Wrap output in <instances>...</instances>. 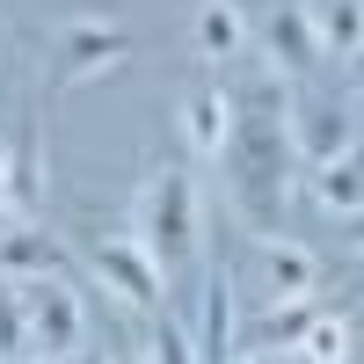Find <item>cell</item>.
Returning <instances> with one entry per match:
<instances>
[{"mask_svg": "<svg viewBox=\"0 0 364 364\" xmlns=\"http://www.w3.org/2000/svg\"><path fill=\"white\" fill-rule=\"evenodd\" d=\"M226 182H233V211L240 226L255 233H277L284 204H291V95L284 80L269 73L262 87L233 95V132H226Z\"/></svg>", "mask_w": 364, "mask_h": 364, "instance_id": "cell-1", "label": "cell"}, {"mask_svg": "<svg viewBox=\"0 0 364 364\" xmlns=\"http://www.w3.org/2000/svg\"><path fill=\"white\" fill-rule=\"evenodd\" d=\"M132 240L154 255L161 277H175V269L197 262V240H204V233H197V182L182 175V168H161V175L139 190V226H132Z\"/></svg>", "mask_w": 364, "mask_h": 364, "instance_id": "cell-2", "label": "cell"}, {"mask_svg": "<svg viewBox=\"0 0 364 364\" xmlns=\"http://www.w3.org/2000/svg\"><path fill=\"white\" fill-rule=\"evenodd\" d=\"M15 284V306L29 328V357H73L87 336V314H80V291L66 277H8Z\"/></svg>", "mask_w": 364, "mask_h": 364, "instance_id": "cell-3", "label": "cell"}, {"mask_svg": "<svg viewBox=\"0 0 364 364\" xmlns=\"http://www.w3.org/2000/svg\"><path fill=\"white\" fill-rule=\"evenodd\" d=\"M95 277H102V291L124 299L132 314H154L168 299V277L154 269V255H146L139 240H102V248H95Z\"/></svg>", "mask_w": 364, "mask_h": 364, "instance_id": "cell-4", "label": "cell"}, {"mask_svg": "<svg viewBox=\"0 0 364 364\" xmlns=\"http://www.w3.org/2000/svg\"><path fill=\"white\" fill-rule=\"evenodd\" d=\"M262 51H269V73L277 80H299L321 66V37H314V15L299 8V0H284V8L262 15Z\"/></svg>", "mask_w": 364, "mask_h": 364, "instance_id": "cell-5", "label": "cell"}, {"mask_svg": "<svg viewBox=\"0 0 364 364\" xmlns=\"http://www.w3.org/2000/svg\"><path fill=\"white\" fill-rule=\"evenodd\" d=\"M124 51H132V29L124 22H66V29H58V66H66V80L102 73Z\"/></svg>", "mask_w": 364, "mask_h": 364, "instance_id": "cell-6", "label": "cell"}, {"mask_svg": "<svg viewBox=\"0 0 364 364\" xmlns=\"http://www.w3.org/2000/svg\"><path fill=\"white\" fill-rule=\"evenodd\" d=\"M357 154V117L350 109H314V117H291V161L328 168V161H350Z\"/></svg>", "mask_w": 364, "mask_h": 364, "instance_id": "cell-7", "label": "cell"}, {"mask_svg": "<svg viewBox=\"0 0 364 364\" xmlns=\"http://www.w3.org/2000/svg\"><path fill=\"white\" fill-rule=\"evenodd\" d=\"M197 364H233L240 350H233V277L219 262L204 269V321H197Z\"/></svg>", "mask_w": 364, "mask_h": 364, "instance_id": "cell-8", "label": "cell"}, {"mask_svg": "<svg viewBox=\"0 0 364 364\" xmlns=\"http://www.w3.org/2000/svg\"><path fill=\"white\" fill-rule=\"evenodd\" d=\"M226 132H233V95H226V87H197V95L182 102V139H190V154L219 161Z\"/></svg>", "mask_w": 364, "mask_h": 364, "instance_id": "cell-9", "label": "cell"}, {"mask_svg": "<svg viewBox=\"0 0 364 364\" xmlns=\"http://www.w3.org/2000/svg\"><path fill=\"white\" fill-rule=\"evenodd\" d=\"M262 284H269V299H306V291L321 284L314 248H299V240H269V233H262Z\"/></svg>", "mask_w": 364, "mask_h": 364, "instance_id": "cell-10", "label": "cell"}, {"mask_svg": "<svg viewBox=\"0 0 364 364\" xmlns=\"http://www.w3.org/2000/svg\"><path fill=\"white\" fill-rule=\"evenodd\" d=\"M0 277H66V248L37 226L0 233Z\"/></svg>", "mask_w": 364, "mask_h": 364, "instance_id": "cell-11", "label": "cell"}, {"mask_svg": "<svg viewBox=\"0 0 364 364\" xmlns=\"http://www.w3.org/2000/svg\"><path fill=\"white\" fill-rule=\"evenodd\" d=\"M190 37H197V51H204V58H240V44H248V22H240L233 0H197Z\"/></svg>", "mask_w": 364, "mask_h": 364, "instance_id": "cell-12", "label": "cell"}, {"mask_svg": "<svg viewBox=\"0 0 364 364\" xmlns=\"http://www.w3.org/2000/svg\"><path fill=\"white\" fill-rule=\"evenodd\" d=\"M314 15V37H321V58L336 51V58H357L364 44V15H357V0H328V8H306Z\"/></svg>", "mask_w": 364, "mask_h": 364, "instance_id": "cell-13", "label": "cell"}, {"mask_svg": "<svg viewBox=\"0 0 364 364\" xmlns=\"http://www.w3.org/2000/svg\"><path fill=\"white\" fill-rule=\"evenodd\" d=\"M314 204H321V211H336V219H357V211H364L357 154H350V161H328V168H314Z\"/></svg>", "mask_w": 364, "mask_h": 364, "instance_id": "cell-14", "label": "cell"}, {"mask_svg": "<svg viewBox=\"0 0 364 364\" xmlns=\"http://www.w3.org/2000/svg\"><path fill=\"white\" fill-rule=\"evenodd\" d=\"M299 357H306V364H343V357H350V306L314 314L306 336H299Z\"/></svg>", "mask_w": 364, "mask_h": 364, "instance_id": "cell-15", "label": "cell"}, {"mask_svg": "<svg viewBox=\"0 0 364 364\" xmlns=\"http://www.w3.org/2000/svg\"><path fill=\"white\" fill-rule=\"evenodd\" d=\"M314 314H321L314 299H269V314L255 321V343H269V350H299V336H306Z\"/></svg>", "mask_w": 364, "mask_h": 364, "instance_id": "cell-16", "label": "cell"}, {"mask_svg": "<svg viewBox=\"0 0 364 364\" xmlns=\"http://www.w3.org/2000/svg\"><path fill=\"white\" fill-rule=\"evenodd\" d=\"M29 357V328H22V306H15V284L0 277V364Z\"/></svg>", "mask_w": 364, "mask_h": 364, "instance_id": "cell-17", "label": "cell"}, {"mask_svg": "<svg viewBox=\"0 0 364 364\" xmlns=\"http://www.w3.org/2000/svg\"><path fill=\"white\" fill-rule=\"evenodd\" d=\"M146 357H154V364H197V350H190V336H182L175 321H161V336L146 343Z\"/></svg>", "mask_w": 364, "mask_h": 364, "instance_id": "cell-18", "label": "cell"}, {"mask_svg": "<svg viewBox=\"0 0 364 364\" xmlns=\"http://www.w3.org/2000/svg\"><path fill=\"white\" fill-rule=\"evenodd\" d=\"M109 364H154V357H146V350H124V357H109Z\"/></svg>", "mask_w": 364, "mask_h": 364, "instance_id": "cell-19", "label": "cell"}, {"mask_svg": "<svg viewBox=\"0 0 364 364\" xmlns=\"http://www.w3.org/2000/svg\"><path fill=\"white\" fill-rule=\"evenodd\" d=\"M58 364H102V357H80V350H73V357H58Z\"/></svg>", "mask_w": 364, "mask_h": 364, "instance_id": "cell-20", "label": "cell"}, {"mask_svg": "<svg viewBox=\"0 0 364 364\" xmlns=\"http://www.w3.org/2000/svg\"><path fill=\"white\" fill-rule=\"evenodd\" d=\"M233 364H277V357H233Z\"/></svg>", "mask_w": 364, "mask_h": 364, "instance_id": "cell-21", "label": "cell"}, {"mask_svg": "<svg viewBox=\"0 0 364 364\" xmlns=\"http://www.w3.org/2000/svg\"><path fill=\"white\" fill-rule=\"evenodd\" d=\"M0 161H8V154H0Z\"/></svg>", "mask_w": 364, "mask_h": 364, "instance_id": "cell-22", "label": "cell"}, {"mask_svg": "<svg viewBox=\"0 0 364 364\" xmlns=\"http://www.w3.org/2000/svg\"><path fill=\"white\" fill-rule=\"evenodd\" d=\"M343 364H350V357H343Z\"/></svg>", "mask_w": 364, "mask_h": 364, "instance_id": "cell-23", "label": "cell"}]
</instances>
